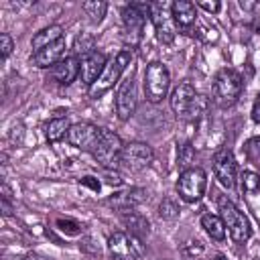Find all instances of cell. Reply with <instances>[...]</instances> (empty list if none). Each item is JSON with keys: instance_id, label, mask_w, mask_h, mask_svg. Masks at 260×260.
Listing matches in <instances>:
<instances>
[{"instance_id": "obj_36", "label": "cell", "mask_w": 260, "mask_h": 260, "mask_svg": "<svg viewBox=\"0 0 260 260\" xmlns=\"http://www.w3.org/2000/svg\"><path fill=\"white\" fill-rule=\"evenodd\" d=\"M2 209H4V215H10V205H8L6 197H2Z\"/></svg>"}, {"instance_id": "obj_1", "label": "cell", "mask_w": 260, "mask_h": 260, "mask_svg": "<svg viewBox=\"0 0 260 260\" xmlns=\"http://www.w3.org/2000/svg\"><path fill=\"white\" fill-rule=\"evenodd\" d=\"M171 108L177 114V118L195 120L199 118L207 108V98L197 93L195 87L189 81L179 83L171 93Z\"/></svg>"}, {"instance_id": "obj_3", "label": "cell", "mask_w": 260, "mask_h": 260, "mask_svg": "<svg viewBox=\"0 0 260 260\" xmlns=\"http://www.w3.org/2000/svg\"><path fill=\"white\" fill-rule=\"evenodd\" d=\"M146 18H150V4L148 2H132V4H126L122 8L124 39L130 47H136L140 43Z\"/></svg>"}, {"instance_id": "obj_9", "label": "cell", "mask_w": 260, "mask_h": 260, "mask_svg": "<svg viewBox=\"0 0 260 260\" xmlns=\"http://www.w3.org/2000/svg\"><path fill=\"white\" fill-rule=\"evenodd\" d=\"M122 148H124V144H122L120 136L114 134V132L108 130V128H102V136H100V140H98V144H95V148H93L91 154H93V158H95L102 167L112 169V167L120 165Z\"/></svg>"}, {"instance_id": "obj_25", "label": "cell", "mask_w": 260, "mask_h": 260, "mask_svg": "<svg viewBox=\"0 0 260 260\" xmlns=\"http://www.w3.org/2000/svg\"><path fill=\"white\" fill-rule=\"evenodd\" d=\"M195 160V148L191 146V142H185V144H181L179 146V154H177V165L183 169V171H187V169H191L189 165Z\"/></svg>"}, {"instance_id": "obj_19", "label": "cell", "mask_w": 260, "mask_h": 260, "mask_svg": "<svg viewBox=\"0 0 260 260\" xmlns=\"http://www.w3.org/2000/svg\"><path fill=\"white\" fill-rule=\"evenodd\" d=\"M171 14H173V20L177 26L181 28H189L195 24L197 20V10H195V4L189 2V0H177L171 4Z\"/></svg>"}, {"instance_id": "obj_28", "label": "cell", "mask_w": 260, "mask_h": 260, "mask_svg": "<svg viewBox=\"0 0 260 260\" xmlns=\"http://www.w3.org/2000/svg\"><path fill=\"white\" fill-rule=\"evenodd\" d=\"M260 189V177L252 171H244L242 173V191L246 193H256Z\"/></svg>"}, {"instance_id": "obj_11", "label": "cell", "mask_w": 260, "mask_h": 260, "mask_svg": "<svg viewBox=\"0 0 260 260\" xmlns=\"http://www.w3.org/2000/svg\"><path fill=\"white\" fill-rule=\"evenodd\" d=\"M150 20H152V26H154V32L158 37L160 43L169 45L173 43L175 39V20H173V14H171V4H165V2H152L150 4Z\"/></svg>"}, {"instance_id": "obj_24", "label": "cell", "mask_w": 260, "mask_h": 260, "mask_svg": "<svg viewBox=\"0 0 260 260\" xmlns=\"http://www.w3.org/2000/svg\"><path fill=\"white\" fill-rule=\"evenodd\" d=\"M81 8H83V12L89 16L91 22L100 24V22L104 20V16H106L108 2H104V0H87V2L81 4Z\"/></svg>"}, {"instance_id": "obj_30", "label": "cell", "mask_w": 260, "mask_h": 260, "mask_svg": "<svg viewBox=\"0 0 260 260\" xmlns=\"http://www.w3.org/2000/svg\"><path fill=\"white\" fill-rule=\"evenodd\" d=\"M244 152L250 160L254 162H260V136H254L250 140L244 142Z\"/></svg>"}, {"instance_id": "obj_32", "label": "cell", "mask_w": 260, "mask_h": 260, "mask_svg": "<svg viewBox=\"0 0 260 260\" xmlns=\"http://www.w3.org/2000/svg\"><path fill=\"white\" fill-rule=\"evenodd\" d=\"M79 185H83V187H89V189H91V191H95V193L102 189V183H100L95 177H91V175H85V177H81V179H79Z\"/></svg>"}, {"instance_id": "obj_35", "label": "cell", "mask_w": 260, "mask_h": 260, "mask_svg": "<svg viewBox=\"0 0 260 260\" xmlns=\"http://www.w3.org/2000/svg\"><path fill=\"white\" fill-rule=\"evenodd\" d=\"M252 120H254L256 124H260V93L256 95L254 106H252Z\"/></svg>"}, {"instance_id": "obj_33", "label": "cell", "mask_w": 260, "mask_h": 260, "mask_svg": "<svg viewBox=\"0 0 260 260\" xmlns=\"http://www.w3.org/2000/svg\"><path fill=\"white\" fill-rule=\"evenodd\" d=\"M104 179H106V183H108V185H112V187H120V185H122V177H120L118 173H112L110 169H106Z\"/></svg>"}, {"instance_id": "obj_22", "label": "cell", "mask_w": 260, "mask_h": 260, "mask_svg": "<svg viewBox=\"0 0 260 260\" xmlns=\"http://www.w3.org/2000/svg\"><path fill=\"white\" fill-rule=\"evenodd\" d=\"M201 228L205 230V234H207L211 240L221 242V240L225 238V223H223L221 215L203 213V215H201Z\"/></svg>"}, {"instance_id": "obj_20", "label": "cell", "mask_w": 260, "mask_h": 260, "mask_svg": "<svg viewBox=\"0 0 260 260\" xmlns=\"http://www.w3.org/2000/svg\"><path fill=\"white\" fill-rule=\"evenodd\" d=\"M122 223H124V228H126V232L128 234H132V236H136L138 240H144L148 234H150V223H148V219L142 215V213H138V211H122Z\"/></svg>"}, {"instance_id": "obj_15", "label": "cell", "mask_w": 260, "mask_h": 260, "mask_svg": "<svg viewBox=\"0 0 260 260\" xmlns=\"http://www.w3.org/2000/svg\"><path fill=\"white\" fill-rule=\"evenodd\" d=\"M65 49H67L65 39H59L57 43H53V45H49V47L32 53L30 55V63L35 67H41V69H45V67H51L53 69L59 61L65 59Z\"/></svg>"}, {"instance_id": "obj_31", "label": "cell", "mask_w": 260, "mask_h": 260, "mask_svg": "<svg viewBox=\"0 0 260 260\" xmlns=\"http://www.w3.org/2000/svg\"><path fill=\"white\" fill-rule=\"evenodd\" d=\"M12 49H14L12 37H10L8 32H2V35H0V55H2V59H6V57L12 53Z\"/></svg>"}, {"instance_id": "obj_21", "label": "cell", "mask_w": 260, "mask_h": 260, "mask_svg": "<svg viewBox=\"0 0 260 260\" xmlns=\"http://www.w3.org/2000/svg\"><path fill=\"white\" fill-rule=\"evenodd\" d=\"M59 39H63V26H59V24H49V26L41 28L39 32H35V37H32V41H30V47H32L35 53H37V51H41V49H45V47L57 43Z\"/></svg>"}, {"instance_id": "obj_29", "label": "cell", "mask_w": 260, "mask_h": 260, "mask_svg": "<svg viewBox=\"0 0 260 260\" xmlns=\"http://www.w3.org/2000/svg\"><path fill=\"white\" fill-rule=\"evenodd\" d=\"M55 225H57V230H61L63 234H67V236H77L79 232H81V223L79 221H75V219H69V217H59L57 221H55Z\"/></svg>"}, {"instance_id": "obj_18", "label": "cell", "mask_w": 260, "mask_h": 260, "mask_svg": "<svg viewBox=\"0 0 260 260\" xmlns=\"http://www.w3.org/2000/svg\"><path fill=\"white\" fill-rule=\"evenodd\" d=\"M79 67H81V61L77 57H73V55L65 57L51 69V77L61 85H69L79 77Z\"/></svg>"}, {"instance_id": "obj_7", "label": "cell", "mask_w": 260, "mask_h": 260, "mask_svg": "<svg viewBox=\"0 0 260 260\" xmlns=\"http://www.w3.org/2000/svg\"><path fill=\"white\" fill-rule=\"evenodd\" d=\"M207 189V173L199 167H191L187 171H181L177 181V193L183 201L195 203L205 195Z\"/></svg>"}, {"instance_id": "obj_14", "label": "cell", "mask_w": 260, "mask_h": 260, "mask_svg": "<svg viewBox=\"0 0 260 260\" xmlns=\"http://www.w3.org/2000/svg\"><path fill=\"white\" fill-rule=\"evenodd\" d=\"M136 110V79L130 73L116 91V114L124 122L128 120Z\"/></svg>"}, {"instance_id": "obj_2", "label": "cell", "mask_w": 260, "mask_h": 260, "mask_svg": "<svg viewBox=\"0 0 260 260\" xmlns=\"http://www.w3.org/2000/svg\"><path fill=\"white\" fill-rule=\"evenodd\" d=\"M130 61H132V49H122V51H118L112 59H108V63H106L102 75L89 85V98L95 100V98L104 95L108 89H112L114 83L120 79L122 71L130 65Z\"/></svg>"}, {"instance_id": "obj_8", "label": "cell", "mask_w": 260, "mask_h": 260, "mask_svg": "<svg viewBox=\"0 0 260 260\" xmlns=\"http://www.w3.org/2000/svg\"><path fill=\"white\" fill-rule=\"evenodd\" d=\"M108 250L114 260H140L144 256L142 240L128 232H114L108 238Z\"/></svg>"}, {"instance_id": "obj_6", "label": "cell", "mask_w": 260, "mask_h": 260, "mask_svg": "<svg viewBox=\"0 0 260 260\" xmlns=\"http://www.w3.org/2000/svg\"><path fill=\"white\" fill-rule=\"evenodd\" d=\"M169 85H171L169 69L158 61L148 63L146 71H144V95H146V100L152 104H158L162 98H167Z\"/></svg>"}, {"instance_id": "obj_4", "label": "cell", "mask_w": 260, "mask_h": 260, "mask_svg": "<svg viewBox=\"0 0 260 260\" xmlns=\"http://www.w3.org/2000/svg\"><path fill=\"white\" fill-rule=\"evenodd\" d=\"M219 215H221L225 230L230 232V236L236 244H246L250 240L252 228H250L248 217L228 197H219Z\"/></svg>"}, {"instance_id": "obj_17", "label": "cell", "mask_w": 260, "mask_h": 260, "mask_svg": "<svg viewBox=\"0 0 260 260\" xmlns=\"http://www.w3.org/2000/svg\"><path fill=\"white\" fill-rule=\"evenodd\" d=\"M106 63H108V59H106L102 53H98V51H93L91 55L83 57V59H81V67H79V77H81V81L87 83V85H91V83L102 75Z\"/></svg>"}, {"instance_id": "obj_5", "label": "cell", "mask_w": 260, "mask_h": 260, "mask_svg": "<svg viewBox=\"0 0 260 260\" xmlns=\"http://www.w3.org/2000/svg\"><path fill=\"white\" fill-rule=\"evenodd\" d=\"M242 89H244V81H242V75L238 71L228 69V67L217 71L215 81H213V95H215L217 104H221V106L236 104Z\"/></svg>"}, {"instance_id": "obj_37", "label": "cell", "mask_w": 260, "mask_h": 260, "mask_svg": "<svg viewBox=\"0 0 260 260\" xmlns=\"http://www.w3.org/2000/svg\"><path fill=\"white\" fill-rule=\"evenodd\" d=\"M213 260H228V258H225L223 254H215V256H213Z\"/></svg>"}, {"instance_id": "obj_13", "label": "cell", "mask_w": 260, "mask_h": 260, "mask_svg": "<svg viewBox=\"0 0 260 260\" xmlns=\"http://www.w3.org/2000/svg\"><path fill=\"white\" fill-rule=\"evenodd\" d=\"M213 173H215L217 181L225 189H234L236 187L238 167H236L234 152L228 146H221L219 150H215V154H213Z\"/></svg>"}, {"instance_id": "obj_34", "label": "cell", "mask_w": 260, "mask_h": 260, "mask_svg": "<svg viewBox=\"0 0 260 260\" xmlns=\"http://www.w3.org/2000/svg\"><path fill=\"white\" fill-rule=\"evenodd\" d=\"M197 6L203 8V10H207V12H219V8H221L219 2H207V0H199Z\"/></svg>"}, {"instance_id": "obj_12", "label": "cell", "mask_w": 260, "mask_h": 260, "mask_svg": "<svg viewBox=\"0 0 260 260\" xmlns=\"http://www.w3.org/2000/svg\"><path fill=\"white\" fill-rule=\"evenodd\" d=\"M102 136V128L91 124V122H77V124H71L69 128V134H67V142L79 150H85V152H93L98 140Z\"/></svg>"}, {"instance_id": "obj_26", "label": "cell", "mask_w": 260, "mask_h": 260, "mask_svg": "<svg viewBox=\"0 0 260 260\" xmlns=\"http://www.w3.org/2000/svg\"><path fill=\"white\" fill-rule=\"evenodd\" d=\"M93 39L91 37H77L75 39V45H73V57H79L81 55V59L83 57H87V55H91L93 51Z\"/></svg>"}, {"instance_id": "obj_23", "label": "cell", "mask_w": 260, "mask_h": 260, "mask_svg": "<svg viewBox=\"0 0 260 260\" xmlns=\"http://www.w3.org/2000/svg\"><path fill=\"white\" fill-rule=\"evenodd\" d=\"M69 128H71V124L67 118H53L45 126V136L49 142H59L61 138H65L69 134Z\"/></svg>"}, {"instance_id": "obj_27", "label": "cell", "mask_w": 260, "mask_h": 260, "mask_svg": "<svg viewBox=\"0 0 260 260\" xmlns=\"http://www.w3.org/2000/svg\"><path fill=\"white\" fill-rule=\"evenodd\" d=\"M179 205L173 201V199H162L160 201V205H158V215L162 217V219H169V221H173V219H177L179 217Z\"/></svg>"}, {"instance_id": "obj_10", "label": "cell", "mask_w": 260, "mask_h": 260, "mask_svg": "<svg viewBox=\"0 0 260 260\" xmlns=\"http://www.w3.org/2000/svg\"><path fill=\"white\" fill-rule=\"evenodd\" d=\"M154 158V150L150 144L146 142H128L124 144L122 148V154H120V165L126 169V171H132V173H138L142 169H146Z\"/></svg>"}, {"instance_id": "obj_16", "label": "cell", "mask_w": 260, "mask_h": 260, "mask_svg": "<svg viewBox=\"0 0 260 260\" xmlns=\"http://www.w3.org/2000/svg\"><path fill=\"white\" fill-rule=\"evenodd\" d=\"M146 199V191L140 189V187H130L126 191H120V193H114L106 203L118 211H130L134 209L136 205H140L142 201Z\"/></svg>"}]
</instances>
